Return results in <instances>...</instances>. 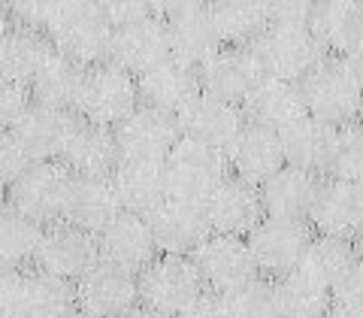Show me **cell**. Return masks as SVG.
<instances>
[{
	"instance_id": "cell-16",
	"label": "cell",
	"mask_w": 363,
	"mask_h": 318,
	"mask_svg": "<svg viewBox=\"0 0 363 318\" xmlns=\"http://www.w3.org/2000/svg\"><path fill=\"white\" fill-rule=\"evenodd\" d=\"M315 234L357 243L363 236V185L345 179H324L309 212Z\"/></svg>"
},
{
	"instance_id": "cell-28",
	"label": "cell",
	"mask_w": 363,
	"mask_h": 318,
	"mask_svg": "<svg viewBox=\"0 0 363 318\" xmlns=\"http://www.w3.org/2000/svg\"><path fill=\"white\" fill-rule=\"evenodd\" d=\"M136 85H140L143 106L169 112V116H179V112L200 94L197 70L194 67H188V64H182V61H176V58L152 67L149 73L136 76Z\"/></svg>"
},
{
	"instance_id": "cell-8",
	"label": "cell",
	"mask_w": 363,
	"mask_h": 318,
	"mask_svg": "<svg viewBox=\"0 0 363 318\" xmlns=\"http://www.w3.org/2000/svg\"><path fill=\"white\" fill-rule=\"evenodd\" d=\"M73 173L61 161H33L25 176L9 188V207L18 209L28 219L45 224H55L64 219L67 197L73 188Z\"/></svg>"
},
{
	"instance_id": "cell-42",
	"label": "cell",
	"mask_w": 363,
	"mask_h": 318,
	"mask_svg": "<svg viewBox=\"0 0 363 318\" xmlns=\"http://www.w3.org/2000/svg\"><path fill=\"white\" fill-rule=\"evenodd\" d=\"M333 309L345 312L348 318H363V261L336 285Z\"/></svg>"
},
{
	"instance_id": "cell-1",
	"label": "cell",
	"mask_w": 363,
	"mask_h": 318,
	"mask_svg": "<svg viewBox=\"0 0 363 318\" xmlns=\"http://www.w3.org/2000/svg\"><path fill=\"white\" fill-rule=\"evenodd\" d=\"M45 37L52 40L55 52L82 67H97L109 61L112 21L104 4H55Z\"/></svg>"
},
{
	"instance_id": "cell-10",
	"label": "cell",
	"mask_w": 363,
	"mask_h": 318,
	"mask_svg": "<svg viewBox=\"0 0 363 318\" xmlns=\"http://www.w3.org/2000/svg\"><path fill=\"white\" fill-rule=\"evenodd\" d=\"M112 133L118 143L121 164H164L182 140L179 119L152 106H140Z\"/></svg>"
},
{
	"instance_id": "cell-48",
	"label": "cell",
	"mask_w": 363,
	"mask_h": 318,
	"mask_svg": "<svg viewBox=\"0 0 363 318\" xmlns=\"http://www.w3.org/2000/svg\"><path fill=\"white\" fill-rule=\"evenodd\" d=\"M318 318H348L345 312H339V309H327L324 315H318Z\"/></svg>"
},
{
	"instance_id": "cell-30",
	"label": "cell",
	"mask_w": 363,
	"mask_h": 318,
	"mask_svg": "<svg viewBox=\"0 0 363 318\" xmlns=\"http://www.w3.org/2000/svg\"><path fill=\"white\" fill-rule=\"evenodd\" d=\"M121 200L116 194L112 179H73L70 197H67V209H64V221H70L76 227H82L88 234H100L118 219Z\"/></svg>"
},
{
	"instance_id": "cell-17",
	"label": "cell",
	"mask_w": 363,
	"mask_h": 318,
	"mask_svg": "<svg viewBox=\"0 0 363 318\" xmlns=\"http://www.w3.org/2000/svg\"><path fill=\"white\" fill-rule=\"evenodd\" d=\"M164 18L169 31V49H173L176 61L200 70L221 49L209 4H167Z\"/></svg>"
},
{
	"instance_id": "cell-23",
	"label": "cell",
	"mask_w": 363,
	"mask_h": 318,
	"mask_svg": "<svg viewBox=\"0 0 363 318\" xmlns=\"http://www.w3.org/2000/svg\"><path fill=\"white\" fill-rule=\"evenodd\" d=\"M242 116H245L248 124H257V128L285 133L300 119H306L303 88L297 82H285V79L264 76L260 79V85L248 94V100L242 104Z\"/></svg>"
},
{
	"instance_id": "cell-11",
	"label": "cell",
	"mask_w": 363,
	"mask_h": 318,
	"mask_svg": "<svg viewBox=\"0 0 363 318\" xmlns=\"http://www.w3.org/2000/svg\"><path fill=\"white\" fill-rule=\"evenodd\" d=\"M191 261H194L206 291L221 294V297L236 288H242L245 282H252L255 276H260L245 236L212 234L209 240L191 255Z\"/></svg>"
},
{
	"instance_id": "cell-52",
	"label": "cell",
	"mask_w": 363,
	"mask_h": 318,
	"mask_svg": "<svg viewBox=\"0 0 363 318\" xmlns=\"http://www.w3.org/2000/svg\"><path fill=\"white\" fill-rule=\"evenodd\" d=\"M0 18H4V16H0Z\"/></svg>"
},
{
	"instance_id": "cell-34",
	"label": "cell",
	"mask_w": 363,
	"mask_h": 318,
	"mask_svg": "<svg viewBox=\"0 0 363 318\" xmlns=\"http://www.w3.org/2000/svg\"><path fill=\"white\" fill-rule=\"evenodd\" d=\"M43 231L45 227L40 221L21 215L9 203L0 207V270L25 273V267L37 264Z\"/></svg>"
},
{
	"instance_id": "cell-13",
	"label": "cell",
	"mask_w": 363,
	"mask_h": 318,
	"mask_svg": "<svg viewBox=\"0 0 363 318\" xmlns=\"http://www.w3.org/2000/svg\"><path fill=\"white\" fill-rule=\"evenodd\" d=\"M200 91L215 100L240 106L248 100V94L260 85L264 67H260L255 49H236V45H221L197 70Z\"/></svg>"
},
{
	"instance_id": "cell-2",
	"label": "cell",
	"mask_w": 363,
	"mask_h": 318,
	"mask_svg": "<svg viewBox=\"0 0 363 318\" xmlns=\"http://www.w3.org/2000/svg\"><path fill=\"white\" fill-rule=\"evenodd\" d=\"M303 88V104L306 116L330 124V128L345 131L351 124L360 121L363 112V88L357 79L348 73L345 61L339 58H324L300 82Z\"/></svg>"
},
{
	"instance_id": "cell-26",
	"label": "cell",
	"mask_w": 363,
	"mask_h": 318,
	"mask_svg": "<svg viewBox=\"0 0 363 318\" xmlns=\"http://www.w3.org/2000/svg\"><path fill=\"white\" fill-rule=\"evenodd\" d=\"M339 128L318 121L312 116L300 119L294 128L281 133V149H285V164L306 170L312 176H330L336 146H339Z\"/></svg>"
},
{
	"instance_id": "cell-51",
	"label": "cell",
	"mask_w": 363,
	"mask_h": 318,
	"mask_svg": "<svg viewBox=\"0 0 363 318\" xmlns=\"http://www.w3.org/2000/svg\"><path fill=\"white\" fill-rule=\"evenodd\" d=\"M357 124H360V128H363V112H360V121H357Z\"/></svg>"
},
{
	"instance_id": "cell-12",
	"label": "cell",
	"mask_w": 363,
	"mask_h": 318,
	"mask_svg": "<svg viewBox=\"0 0 363 318\" xmlns=\"http://www.w3.org/2000/svg\"><path fill=\"white\" fill-rule=\"evenodd\" d=\"M79 309L100 318H124L140 306V279L136 273L100 258L85 276L76 279Z\"/></svg>"
},
{
	"instance_id": "cell-47",
	"label": "cell",
	"mask_w": 363,
	"mask_h": 318,
	"mask_svg": "<svg viewBox=\"0 0 363 318\" xmlns=\"http://www.w3.org/2000/svg\"><path fill=\"white\" fill-rule=\"evenodd\" d=\"M124 318H167V315L155 312V309H145V306H136V309H133V312H128Z\"/></svg>"
},
{
	"instance_id": "cell-31",
	"label": "cell",
	"mask_w": 363,
	"mask_h": 318,
	"mask_svg": "<svg viewBox=\"0 0 363 318\" xmlns=\"http://www.w3.org/2000/svg\"><path fill=\"white\" fill-rule=\"evenodd\" d=\"M109 179L116 185L124 212H136L149 219L169 200L164 164H118Z\"/></svg>"
},
{
	"instance_id": "cell-37",
	"label": "cell",
	"mask_w": 363,
	"mask_h": 318,
	"mask_svg": "<svg viewBox=\"0 0 363 318\" xmlns=\"http://www.w3.org/2000/svg\"><path fill=\"white\" fill-rule=\"evenodd\" d=\"M279 300L281 318H318L333 309V291L303 270H294L291 276L279 279Z\"/></svg>"
},
{
	"instance_id": "cell-36",
	"label": "cell",
	"mask_w": 363,
	"mask_h": 318,
	"mask_svg": "<svg viewBox=\"0 0 363 318\" xmlns=\"http://www.w3.org/2000/svg\"><path fill=\"white\" fill-rule=\"evenodd\" d=\"M357 264H360L357 243L315 234L312 243H309V248H306V258H303L300 270L309 273V276H312L315 282H321L324 288L336 291V285H339V282H342Z\"/></svg>"
},
{
	"instance_id": "cell-18",
	"label": "cell",
	"mask_w": 363,
	"mask_h": 318,
	"mask_svg": "<svg viewBox=\"0 0 363 318\" xmlns=\"http://www.w3.org/2000/svg\"><path fill=\"white\" fill-rule=\"evenodd\" d=\"M176 119H179L182 140L209 146V149L224 152V155L233 146L236 136L242 133V128L248 124L240 106L224 104V100H215L209 94H203V91L179 112Z\"/></svg>"
},
{
	"instance_id": "cell-19",
	"label": "cell",
	"mask_w": 363,
	"mask_h": 318,
	"mask_svg": "<svg viewBox=\"0 0 363 318\" xmlns=\"http://www.w3.org/2000/svg\"><path fill=\"white\" fill-rule=\"evenodd\" d=\"M52 52L55 45L43 31L18 25L9 16L0 18V79L30 91L33 79H37Z\"/></svg>"
},
{
	"instance_id": "cell-39",
	"label": "cell",
	"mask_w": 363,
	"mask_h": 318,
	"mask_svg": "<svg viewBox=\"0 0 363 318\" xmlns=\"http://www.w3.org/2000/svg\"><path fill=\"white\" fill-rule=\"evenodd\" d=\"M333 179H345L363 185V128L351 124L339 133V146H336V158H333Z\"/></svg>"
},
{
	"instance_id": "cell-9",
	"label": "cell",
	"mask_w": 363,
	"mask_h": 318,
	"mask_svg": "<svg viewBox=\"0 0 363 318\" xmlns=\"http://www.w3.org/2000/svg\"><path fill=\"white\" fill-rule=\"evenodd\" d=\"M173 58L169 49V31L164 18V6H155V13L133 18L128 25L112 28V49L109 64L128 70L130 76H143L152 67Z\"/></svg>"
},
{
	"instance_id": "cell-35",
	"label": "cell",
	"mask_w": 363,
	"mask_h": 318,
	"mask_svg": "<svg viewBox=\"0 0 363 318\" xmlns=\"http://www.w3.org/2000/svg\"><path fill=\"white\" fill-rule=\"evenodd\" d=\"M79 309L76 282L45 270H25V315L28 318H70Z\"/></svg>"
},
{
	"instance_id": "cell-6",
	"label": "cell",
	"mask_w": 363,
	"mask_h": 318,
	"mask_svg": "<svg viewBox=\"0 0 363 318\" xmlns=\"http://www.w3.org/2000/svg\"><path fill=\"white\" fill-rule=\"evenodd\" d=\"M252 49L264 67V76L297 85L327 58L309 25H269Z\"/></svg>"
},
{
	"instance_id": "cell-15",
	"label": "cell",
	"mask_w": 363,
	"mask_h": 318,
	"mask_svg": "<svg viewBox=\"0 0 363 318\" xmlns=\"http://www.w3.org/2000/svg\"><path fill=\"white\" fill-rule=\"evenodd\" d=\"M203 212H206L212 234H227V236H248L267 219L260 188L233 173L206 197Z\"/></svg>"
},
{
	"instance_id": "cell-5",
	"label": "cell",
	"mask_w": 363,
	"mask_h": 318,
	"mask_svg": "<svg viewBox=\"0 0 363 318\" xmlns=\"http://www.w3.org/2000/svg\"><path fill=\"white\" fill-rule=\"evenodd\" d=\"M164 176L169 200L200 203L203 207L212 191L230 176V167H227L224 152H215L209 146L191 140H179V146L164 161Z\"/></svg>"
},
{
	"instance_id": "cell-7",
	"label": "cell",
	"mask_w": 363,
	"mask_h": 318,
	"mask_svg": "<svg viewBox=\"0 0 363 318\" xmlns=\"http://www.w3.org/2000/svg\"><path fill=\"white\" fill-rule=\"evenodd\" d=\"M312 236H315V231H312L309 221L269 219L267 215L245 240H248V248H252V255H255L257 273L272 279V282H279V279L291 276L294 270H300Z\"/></svg>"
},
{
	"instance_id": "cell-27",
	"label": "cell",
	"mask_w": 363,
	"mask_h": 318,
	"mask_svg": "<svg viewBox=\"0 0 363 318\" xmlns=\"http://www.w3.org/2000/svg\"><path fill=\"white\" fill-rule=\"evenodd\" d=\"M61 164L79 179H109L121 164L116 133L91 121H76Z\"/></svg>"
},
{
	"instance_id": "cell-41",
	"label": "cell",
	"mask_w": 363,
	"mask_h": 318,
	"mask_svg": "<svg viewBox=\"0 0 363 318\" xmlns=\"http://www.w3.org/2000/svg\"><path fill=\"white\" fill-rule=\"evenodd\" d=\"M28 106H30V91L0 79V133L16 131Z\"/></svg>"
},
{
	"instance_id": "cell-25",
	"label": "cell",
	"mask_w": 363,
	"mask_h": 318,
	"mask_svg": "<svg viewBox=\"0 0 363 318\" xmlns=\"http://www.w3.org/2000/svg\"><path fill=\"white\" fill-rule=\"evenodd\" d=\"M309 28L327 58H348L363 43V0H324V4H315Z\"/></svg>"
},
{
	"instance_id": "cell-44",
	"label": "cell",
	"mask_w": 363,
	"mask_h": 318,
	"mask_svg": "<svg viewBox=\"0 0 363 318\" xmlns=\"http://www.w3.org/2000/svg\"><path fill=\"white\" fill-rule=\"evenodd\" d=\"M315 4H300V0H281L269 4V25H309Z\"/></svg>"
},
{
	"instance_id": "cell-46",
	"label": "cell",
	"mask_w": 363,
	"mask_h": 318,
	"mask_svg": "<svg viewBox=\"0 0 363 318\" xmlns=\"http://www.w3.org/2000/svg\"><path fill=\"white\" fill-rule=\"evenodd\" d=\"M342 61H345V67H348V73L354 76V79H357V85L363 88V43L348 55V58H342Z\"/></svg>"
},
{
	"instance_id": "cell-32",
	"label": "cell",
	"mask_w": 363,
	"mask_h": 318,
	"mask_svg": "<svg viewBox=\"0 0 363 318\" xmlns=\"http://www.w3.org/2000/svg\"><path fill=\"white\" fill-rule=\"evenodd\" d=\"M85 73H88V67L76 64L73 58H67L61 52H52L30 85V100L43 106L76 112V100H79V91H82Z\"/></svg>"
},
{
	"instance_id": "cell-33",
	"label": "cell",
	"mask_w": 363,
	"mask_h": 318,
	"mask_svg": "<svg viewBox=\"0 0 363 318\" xmlns=\"http://www.w3.org/2000/svg\"><path fill=\"white\" fill-rule=\"evenodd\" d=\"M209 13L221 45L252 49L269 28V4L230 0V4H209Z\"/></svg>"
},
{
	"instance_id": "cell-3",
	"label": "cell",
	"mask_w": 363,
	"mask_h": 318,
	"mask_svg": "<svg viewBox=\"0 0 363 318\" xmlns=\"http://www.w3.org/2000/svg\"><path fill=\"white\" fill-rule=\"evenodd\" d=\"M140 106H143V100H140L136 76H130L128 70H121V67L109 61L88 67L82 91H79V100H76V116L82 121L116 131Z\"/></svg>"
},
{
	"instance_id": "cell-4",
	"label": "cell",
	"mask_w": 363,
	"mask_h": 318,
	"mask_svg": "<svg viewBox=\"0 0 363 318\" xmlns=\"http://www.w3.org/2000/svg\"><path fill=\"white\" fill-rule=\"evenodd\" d=\"M136 279H140V306L167 318H179L206 294V285L191 258L157 255Z\"/></svg>"
},
{
	"instance_id": "cell-29",
	"label": "cell",
	"mask_w": 363,
	"mask_h": 318,
	"mask_svg": "<svg viewBox=\"0 0 363 318\" xmlns=\"http://www.w3.org/2000/svg\"><path fill=\"white\" fill-rule=\"evenodd\" d=\"M318 191H321V179L285 164L276 176H269L260 185V200H264V212L269 219L309 221Z\"/></svg>"
},
{
	"instance_id": "cell-22",
	"label": "cell",
	"mask_w": 363,
	"mask_h": 318,
	"mask_svg": "<svg viewBox=\"0 0 363 318\" xmlns=\"http://www.w3.org/2000/svg\"><path fill=\"white\" fill-rule=\"evenodd\" d=\"M79 116L67 109H55V106H43L33 104L28 112L21 116L18 128L13 131L18 136V143L25 146V152L30 155V161H61L67 152V143L73 136Z\"/></svg>"
},
{
	"instance_id": "cell-43",
	"label": "cell",
	"mask_w": 363,
	"mask_h": 318,
	"mask_svg": "<svg viewBox=\"0 0 363 318\" xmlns=\"http://www.w3.org/2000/svg\"><path fill=\"white\" fill-rule=\"evenodd\" d=\"M0 318H25V273L0 270Z\"/></svg>"
},
{
	"instance_id": "cell-49",
	"label": "cell",
	"mask_w": 363,
	"mask_h": 318,
	"mask_svg": "<svg viewBox=\"0 0 363 318\" xmlns=\"http://www.w3.org/2000/svg\"><path fill=\"white\" fill-rule=\"evenodd\" d=\"M70 318H100V315H91V312H82V309H76Z\"/></svg>"
},
{
	"instance_id": "cell-40",
	"label": "cell",
	"mask_w": 363,
	"mask_h": 318,
	"mask_svg": "<svg viewBox=\"0 0 363 318\" xmlns=\"http://www.w3.org/2000/svg\"><path fill=\"white\" fill-rule=\"evenodd\" d=\"M30 155L25 152V146L18 143V136L9 131V133H0V191H6L16 185V182L25 176V170L30 167Z\"/></svg>"
},
{
	"instance_id": "cell-50",
	"label": "cell",
	"mask_w": 363,
	"mask_h": 318,
	"mask_svg": "<svg viewBox=\"0 0 363 318\" xmlns=\"http://www.w3.org/2000/svg\"><path fill=\"white\" fill-rule=\"evenodd\" d=\"M357 252H360V261H363V236L357 240Z\"/></svg>"
},
{
	"instance_id": "cell-24",
	"label": "cell",
	"mask_w": 363,
	"mask_h": 318,
	"mask_svg": "<svg viewBox=\"0 0 363 318\" xmlns=\"http://www.w3.org/2000/svg\"><path fill=\"white\" fill-rule=\"evenodd\" d=\"M227 167L233 176H240L252 185H264L269 176H276L285 167V149H281V133L245 124L242 133L227 149Z\"/></svg>"
},
{
	"instance_id": "cell-45",
	"label": "cell",
	"mask_w": 363,
	"mask_h": 318,
	"mask_svg": "<svg viewBox=\"0 0 363 318\" xmlns=\"http://www.w3.org/2000/svg\"><path fill=\"white\" fill-rule=\"evenodd\" d=\"M179 318H230V315H227V306H224L221 294L206 291L194 306H191V309H185Z\"/></svg>"
},
{
	"instance_id": "cell-20",
	"label": "cell",
	"mask_w": 363,
	"mask_h": 318,
	"mask_svg": "<svg viewBox=\"0 0 363 318\" xmlns=\"http://www.w3.org/2000/svg\"><path fill=\"white\" fill-rule=\"evenodd\" d=\"M149 224H152L157 252L173 255V258H191L212 236V227L200 203L167 200L161 209L149 215Z\"/></svg>"
},
{
	"instance_id": "cell-21",
	"label": "cell",
	"mask_w": 363,
	"mask_h": 318,
	"mask_svg": "<svg viewBox=\"0 0 363 318\" xmlns=\"http://www.w3.org/2000/svg\"><path fill=\"white\" fill-rule=\"evenodd\" d=\"M97 248H100V258L104 261L130 270L136 276L161 255L157 252L149 219H145V215H136V212H121L106 231H100Z\"/></svg>"
},
{
	"instance_id": "cell-14",
	"label": "cell",
	"mask_w": 363,
	"mask_h": 318,
	"mask_svg": "<svg viewBox=\"0 0 363 318\" xmlns=\"http://www.w3.org/2000/svg\"><path fill=\"white\" fill-rule=\"evenodd\" d=\"M97 261H100L97 236L61 219L55 224H45L40 252H37V264L33 267L52 273V276L76 282L79 276H85Z\"/></svg>"
},
{
	"instance_id": "cell-53",
	"label": "cell",
	"mask_w": 363,
	"mask_h": 318,
	"mask_svg": "<svg viewBox=\"0 0 363 318\" xmlns=\"http://www.w3.org/2000/svg\"><path fill=\"white\" fill-rule=\"evenodd\" d=\"M25 318H28V315H25Z\"/></svg>"
},
{
	"instance_id": "cell-38",
	"label": "cell",
	"mask_w": 363,
	"mask_h": 318,
	"mask_svg": "<svg viewBox=\"0 0 363 318\" xmlns=\"http://www.w3.org/2000/svg\"><path fill=\"white\" fill-rule=\"evenodd\" d=\"M224 306L230 318H281L279 282L267 276H255L242 288L224 294Z\"/></svg>"
}]
</instances>
